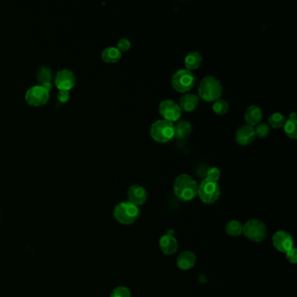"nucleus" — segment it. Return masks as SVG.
<instances>
[{"mask_svg": "<svg viewBox=\"0 0 297 297\" xmlns=\"http://www.w3.org/2000/svg\"><path fill=\"white\" fill-rule=\"evenodd\" d=\"M242 234L252 242H263L268 235L266 225L258 219H251L243 225Z\"/></svg>", "mask_w": 297, "mask_h": 297, "instance_id": "7", "label": "nucleus"}, {"mask_svg": "<svg viewBox=\"0 0 297 297\" xmlns=\"http://www.w3.org/2000/svg\"><path fill=\"white\" fill-rule=\"evenodd\" d=\"M286 258H287L288 261L290 262L291 263H293V264H296L297 263V249H291L290 251H288L286 253Z\"/></svg>", "mask_w": 297, "mask_h": 297, "instance_id": "30", "label": "nucleus"}, {"mask_svg": "<svg viewBox=\"0 0 297 297\" xmlns=\"http://www.w3.org/2000/svg\"><path fill=\"white\" fill-rule=\"evenodd\" d=\"M54 83L59 91H68L73 89L76 83V78L73 71L70 69L59 70L54 77Z\"/></svg>", "mask_w": 297, "mask_h": 297, "instance_id": "10", "label": "nucleus"}, {"mask_svg": "<svg viewBox=\"0 0 297 297\" xmlns=\"http://www.w3.org/2000/svg\"><path fill=\"white\" fill-rule=\"evenodd\" d=\"M36 78L41 85L45 83H52V80L53 79L52 70L47 66H41L37 72Z\"/></svg>", "mask_w": 297, "mask_h": 297, "instance_id": "21", "label": "nucleus"}, {"mask_svg": "<svg viewBox=\"0 0 297 297\" xmlns=\"http://www.w3.org/2000/svg\"><path fill=\"white\" fill-rule=\"evenodd\" d=\"M256 138L254 128L249 125H243L236 130L235 142L240 146H248L251 144Z\"/></svg>", "mask_w": 297, "mask_h": 297, "instance_id": "12", "label": "nucleus"}, {"mask_svg": "<svg viewBox=\"0 0 297 297\" xmlns=\"http://www.w3.org/2000/svg\"><path fill=\"white\" fill-rule=\"evenodd\" d=\"M128 201L135 204V206H141L147 201L148 193L145 187L141 185H133L128 188Z\"/></svg>", "mask_w": 297, "mask_h": 297, "instance_id": "13", "label": "nucleus"}, {"mask_svg": "<svg viewBox=\"0 0 297 297\" xmlns=\"http://www.w3.org/2000/svg\"><path fill=\"white\" fill-rule=\"evenodd\" d=\"M197 195L204 203H214L221 195V187L217 181L204 179L198 186Z\"/></svg>", "mask_w": 297, "mask_h": 297, "instance_id": "6", "label": "nucleus"}, {"mask_svg": "<svg viewBox=\"0 0 297 297\" xmlns=\"http://www.w3.org/2000/svg\"><path fill=\"white\" fill-rule=\"evenodd\" d=\"M244 118H245L247 125L254 128V127H256V125L262 122L263 118V110L258 106L252 105L247 108L245 114H244Z\"/></svg>", "mask_w": 297, "mask_h": 297, "instance_id": "14", "label": "nucleus"}, {"mask_svg": "<svg viewBox=\"0 0 297 297\" xmlns=\"http://www.w3.org/2000/svg\"><path fill=\"white\" fill-rule=\"evenodd\" d=\"M195 255L190 251H184L177 257V266L181 270H191L195 265Z\"/></svg>", "mask_w": 297, "mask_h": 297, "instance_id": "17", "label": "nucleus"}, {"mask_svg": "<svg viewBox=\"0 0 297 297\" xmlns=\"http://www.w3.org/2000/svg\"><path fill=\"white\" fill-rule=\"evenodd\" d=\"M212 108H213L214 114H218V115H223V114L228 113L229 105L226 100L219 99L216 101H214Z\"/></svg>", "mask_w": 297, "mask_h": 297, "instance_id": "25", "label": "nucleus"}, {"mask_svg": "<svg viewBox=\"0 0 297 297\" xmlns=\"http://www.w3.org/2000/svg\"><path fill=\"white\" fill-rule=\"evenodd\" d=\"M159 114L162 116L163 120L175 122L181 117L182 111L180 110L179 105L172 100H165L159 105Z\"/></svg>", "mask_w": 297, "mask_h": 297, "instance_id": "9", "label": "nucleus"}, {"mask_svg": "<svg viewBox=\"0 0 297 297\" xmlns=\"http://www.w3.org/2000/svg\"><path fill=\"white\" fill-rule=\"evenodd\" d=\"M255 130V135L258 138L264 139L268 137L270 134V127L267 123H259L254 127Z\"/></svg>", "mask_w": 297, "mask_h": 297, "instance_id": "26", "label": "nucleus"}, {"mask_svg": "<svg viewBox=\"0 0 297 297\" xmlns=\"http://www.w3.org/2000/svg\"><path fill=\"white\" fill-rule=\"evenodd\" d=\"M42 86H43V87H44V88H45V90L48 91L49 93H50V92H51V91H52V83L43 84V85H42Z\"/></svg>", "mask_w": 297, "mask_h": 297, "instance_id": "32", "label": "nucleus"}, {"mask_svg": "<svg viewBox=\"0 0 297 297\" xmlns=\"http://www.w3.org/2000/svg\"><path fill=\"white\" fill-rule=\"evenodd\" d=\"M57 98L60 103H66L69 100L70 93L68 91H59Z\"/></svg>", "mask_w": 297, "mask_h": 297, "instance_id": "31", "label": "nucleus"}, {"mask_svg": "<svg viewBox=\"0 0 297 297\" xmlns=\"http://www.w3.org/2000/svg\"><path fill=\"white\" fill-rule=\"evenodd\" d=\"M117 48L121 52H128V51H129L131 49V42L128 38H121L118 42Z\"/></svg>", "mask_w": 297, "mask_h": 297, "instance_id": "29", "label": "nucleus"}, {"mask_svg": "<svg viewBox=\"0 0 297 297\" xmlns=\"http://www.w3.org/2000/svg\"><path fill=\"white\" fill-rule=\"evenodd\" d=\"M275 249L282 253H286L294 248V242L291 234L288 232L277 231L272 238Z\"/></svg>", "mask_w": 297, "mask_h": 297, "instance_id": "11", "label": "nucleus"}, {"mask_svg": "<svg viewBox=\"0 0 297 297\" xmlns=\"http://www.w3.org/2000/svg\"><path fill=\"white\" fill-rule=\"evenodd\" d=\"M222 92L223 87L221 81L216 77L209 75L204 77L200 81L198 88V97L207 102H214L221 98Z\"/></svg>", "mask_w": 297, "mask_h": 297, "instance_id": "2", "label": "nucleus"}, {"mask_svg": "<svg viewBox=\"0 0 297 297\" xmlns=\"http://www.w3.org/2000/svg\"><path fill=\"white\" fill-rule=\"evenodd\" d=\"M159 245L160 250L166 256L173 255L178 249V242L173 235H163L162 237L159 239Z\"/></svg>", "mask_w": 297, "mask_h": 297, "instance_id": "15", "label": "nucleus"}, {"mask_svg": "<svg viewBox=\"0 0 297 297\" xmlns=\"http://www.w3.org/2000/svg\"><path fill=\"white\" fill-rule=\"evenodd\" d=\"M192 125L187 121H180L176 126H174V138L178 140L187 139L191 135Z\"/></svg>", "mask_w": 297, "mask_h": 297, "instance_id": "20", "label": "nucleus"}, {"mask_svg": "<svg viewBox=\"0 0 297 297\" xmlns=\"http://www.w3.org/2000/svg\"><path fill=\"white\" fill-rule=\"evenodd\" d=\"M285 122H286V118L281 113H274L269 118V124H270L269 126L271 128H277V129L284 128Z\"/></svg>", "mask_w": 297, "mask_h": 297, "instance_id": "23", "label": "nucleus"}, {"mask_svg": "<svg viewBox=\"0 0 297 297\" xmlns=\"http://www.w3.org/2000/svg\"><path fill=\"white\" fill-rule=\"evenodd\" d=\"M24 97L30 106L40 107L48 101L50 93L42 85H36L26 91Z\"/></svg>", "mask_w": 297, "mask_h": 297, "instance_id": "8", "label": "nucleus"}, {"mask_svg": "<svg viewBox=\"0 0 297 297\" xmlns=\"http://www.w3.org/2000/svg\"><path fill=\"white\" fill-rule=\"evenodd\" d=\"M140 215V209L130 201H122L117 204L114 209L115 220L121 224H133L137 221Z\"/></svg>", "mask_w": 297, "mask_h": 297, "instance_id": "3", "label": "nucleus"}, {"mask_svg": "<svg viewBox=\"0 0 297 297\" xmlns=\"http://www.w3.org/2000/svg\"><path fill=\"white\" fill-rule=\"evenodd\" d=\"M110 297H131V292L128 288L121 286L114 289L113 292L111 293Z\"/></svg>", "mask_w": 297, "mask_h": 297, "instance_id": "28", "label": "nucleus"}, {"mask_svg": "<svg viewBox=\"0 0 297 297\" xmlns=\"http://www.w3.org/2000/svg\"><path fill=\"white\" fill-rule=\"evenodd\" d=\"M195 77L189 70L179 69L173 73L171 83L174 90L179 93H187L193 89L195 85Z\"/></svg>", "mask_w": 297, "mask_h": 297, "instance_id": "5", "label": "nucleus"}, {"mask_svg": "<svg viewBox=\"0 0 297 297\" xmlns=\"http://www.w3.org/2000/svg\"><path fill=\"white\" fill-rule=\"evenodd\" d=\"M202 61H203L202 56L199 52H190L187 53L184 59L186 69L189 70L191 72L192 70L198 69L201 66Z\"/></svg>", "mask_w": 297, "mask_h": 297, "instance_id": "18", "label": "nucleus"}, {"mask_svg": "<svg viewBox=\"0 0 297 297\" xmlns=\"http://www.w3.org/2000/svg\"><path fill=\"white\" fill-rule=\"evenodd\" d=\"M242 229H243V225L236 220L228 221L225 227L226 233L230 236H239L242 235Z\"/></svg>", "mask_w": 297, "mask_h": 297, "instance_id": "22", "label": "nucleus"}, {"mask_svg": "<svg viewBox=\"0 0 297 297\" xmlns=\"http://www.w3.org/2000/svg\"><path fill=\"white\" fill-rule=\"evenodd\" d=\"M297 120H292V119H288L284 124V133L286 134L289 138L292 140H297Z\"/></svg>", "mask_w": 297, "mask_h": 297, "instance_id": "24", "label": "nucleus"}, {"mask_svg": "<svg viewBox=\"0 0 297 297\" xmlns=\"http://www.w3.org/2000/svg\"><path fill=\"white\" fill-rule=\"evenodd\" d=\"M199 101H200V98L198 97L197 95L187 94L180 97L178 105L180 107V110L191 113L197 108Z\"/></svg>", "mask_w": 297, "mask_h": 297, "instance_id": "16", "label": "nucleus"}, {"mask_svg": "<svg viewBox=\"0 0 297 297\" xmlns=\"http://www.w3.org/2000/svg\"><path fill=\"white\" fill-rule=\"evenodd\" d=\"M196 180L187 173H182L176 177L173 183V191L177 198L183 201L193 200L198 194Z\"/></svg>", "mask_w": 297, "mask_h": 297, "instance_id": "1", "label": "nucleus"}, {"mask_svg": "<svg viewBox=\"0 0 297 297\" xmlns=\"http://www.w3.org/2000/svg\"><path fill=\"white\" fill-rule=\"evenodd\" d=\"M150 135L155 142L166 143L174 138V126L172 122L165 120H158L152 123Z\"/></svg>", "mask_w": 297, "mask_h": 297, "instance_id": "4", "label": "nucleus"}, {"mask_svg": "<svg viewBox=\"0 0 297 297\" xmlns=\"http://www.w3.org/2000/svg\"><path fill=\"white\" fill-rule=\"evenodd\" d=\"M122 52L115 46H109L104 49L101 52V58L104 61L108 64H114L121 59Z\"/></svg>", "mask_w": 297, "mask_h": 297, "instance_id": "19", "label": "nucleus"}, {"mask_svg": "<svg viewBox=\"0 0 297 297\" xmlns=\"http://www.w3.org/2000/svg\"><path fill=\"white\" fill-rule=\"evenodd\" d=\"M221 177V171L216 167V166H212L210 168L207 170L206 173V178L207 180H213V181H218Z\"/></svg>", "mask_w": 297, "mask_h": 297, "instance_id": "27", "label": "nucleus"}]
</instances>
